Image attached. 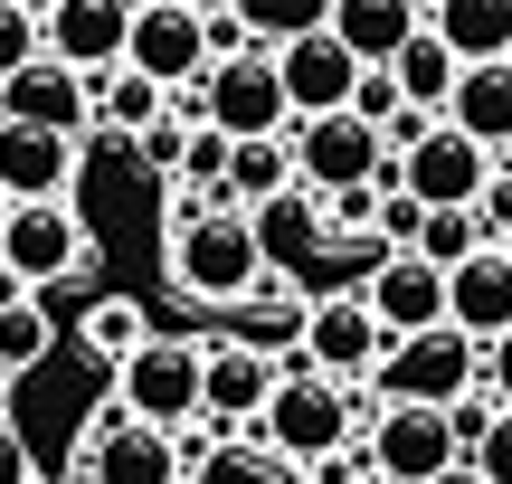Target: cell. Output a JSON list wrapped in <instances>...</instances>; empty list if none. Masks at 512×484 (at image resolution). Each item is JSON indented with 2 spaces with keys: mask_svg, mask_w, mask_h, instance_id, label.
I'll use <instances>...</instances> for the list:
<instances>
[{
  "mask_svg": "<svg viewBox=\"0 0 512 484\" xmlns=\"http://www.w3.org/2000/svg\"><path fill=\"white\" fill-rule=\"evenodd\" d=\"M162 276H171V295L238 314V304L256 295V276H266L247 209H228L219 190H171V209H162Z\"/></svg>",
  "mask_w": 512,
  "mask_h": 484,
  "instance_id": "cell-1",
  "label": "cell"
},
{
  "mask_svg": "<svg viewBox=\"0 0 512 484\" xmlns=\"http://www.w3.org/2000/svg\"><path fill=\"white\" fill-rule=\"evenodd\" d=\"M361 418H370L361 390H342V380H323V371H285V380H275V399L256 409L247 437H266V456H285V466H313V456L351 447V437H361Z\"/></svg>",
  "mask_w": 512,
  "mask_h": 484,
  "instance_id": "cell-2",
  "label": "cell"
},
{
  "mask_svg": "<svg viewBox=\"0 0 512 484\" xmlns=\"http://www.w3.org/2000/svg\"><path fill=\"white\" fill-rule=\"evenodd\" d=\"M114 409L143 428H190L200 418V333H143L114 361Z\"/></svg>",
  "mask_w": 512,
  "mask_h": 484,
  "instance_id": "cell-3",
  "label": "cell"
},
{
  "mask_svg": "<svg viewBox=\"0 0 512 484\" xmlns=\"http://www.w3.org/2000/svg\"><path fill=\"white\" fill-rule=\"evenodd\" d=\"M465 390H475V342H465L456 323L389 342L380 371H370V399H380V409H456Z\"/></svg>",
  "mask_w": 512,
  "mask_h": 484,
  "instance_id": "cell-4",
  "label": "cell"
},
{
  "mask_svg": "<svg viewBox=\"0 0 512 484\" xmlns=\"http://www.w3.org/2000/svg\"><path fill=\"white\" fill-rule=\"evenodd\" d=\"M86 257H95V238H86V219H76L67 200H19L10 219H0V266H10L29 295L86 276Z\"/></svg>",
  "mask_w": 512,
  "mask_h": 484,
  "instance_id": "cell-5",
  "label": "cell"
},
{
  "mask_svg": "<svg viewBox=\"0 0 512 484\" xmlns=\"http://www.w3.org/2000/svg\"><path fill=\"white\" fill-rule=\"evenodd\" d=\"M380 352H389V333L370 323V304H361V295H313V304H304L294 371H323V380H342V390H370Z\"/></svg>",
  "mask_w": 512,
  "mask_h": 484,
  "instance_id": "cell-6",
  "label": "cell"
},
{
  "mask_svg": "<svg viewBox=\"0 0 512 484\" xmlns=\"http://www.w3.org/2000/svg\"><path fill=\"white\" fill-rule=\"evenodd\" d=\"M361 456H370V475H380V484H427V475L465 466V437L446 428V409H380V399H370Z\"/></svg>",
  "mask_w": 512,
  "mask_h": 484,
  "instance_id": "cell-7",
  "label": "cell"
},
{
  "mask_svg": "<svg viewBox=\"0 0 512 484\" xmlns=\"http://www.w3.org/2000/svg\"><path fill=\"white\" fill-rule=\"evenodd\" d=\"M285 143H294V190H313V200L380 181V162H389V143H380L351 105H342V114H313V124H285Z\"/></svg>",
  "mask_w": 512,
  "mask_h": 484,
  "instance_id": "cell-8",
  "label": "cell"
},
{
  "mask_svg": "<svg viewBox=\"0 0 512 484\" xmlns=\"http://www.w3.org/2000/svg\"><path fill=\"white\" fill-rule=\"evenodd\" d=\"M275 380H285V361H275L266 342H247V333H200V418H219L228 437L256 428V409L275 399Z\"/></svg>",
  "mask_w": 512,
  "mask_h": 484,
  "instance_id": "cell-9",
  "label": "cell"
},
{
  "mask_svg": "<svg viewBox=\"0 0 512 484\" xmlns=\"http://www.w3.org/2000/svg\"><path fill=\"white\" fill-rule=\"evenodd\" d=\"M200 124H219L228 143H256V133H285V86H275V57L238 48V57H209L200 76Z\"/></svg>",
  "mask_w": 512,
  "mask_h": 484,
  "instance_id": "cell-10",
  "label": "cell"
},
{
  "mask_svg": "<svg viewBox=\"0 0 512 484\" xmlns=\"http://www.w3.org/2000/svg\"><path fill=\"white\" fill-rule=\"evenodd\" d=\"M114 67L152 76L162 95H181V86H200V76H209V38H200V19H190L181 0H133L124 57H114Z\"/></svg>",
  "mask_w": 512,
  "mask_h": 484,
  "instance_id": "cell-11",
  "label": "cell"
},
{
  "mask_svg": "<svg viewBox=\"0 0 512 484\" xmlns=\"http://www.w3.org/2000/svg\"><path fill=\"white\" fill-rule=\"evenodd\" d=\"M484 181H494V152H484V143H465L446 114H437V124H427L418 143L399 152V190H408L418 209H475V200H484Z\"/></svg>",
  "mask_w": 512,
  "mask_h": 484,
  "instance_id": "cell-12",
  "label": "cell"
},
{
  "mask_svg": "<svg viewBox=\"0 0 512 484\" xmlns=\"http://www.w3.org/2000/svg\"><path fill=\"white\" fill-rule=\"evenodd\" d=\"M76 484H181L171 428H143V418H124V409H95L86 447H76Z\"/></svg>",
  "mask_w": 512,
  "mask_h": 484,
  "instance_id": "cell-13",
  "label": "cell"
},
{
  "mask_svg": "<svg viewBox=\"0 0 512 484\" xmlns=\"http://www.w3.org/2000/svg\"><path fill=\"white\" fill-rule=\"evenodd\" d=\"M351 295L370 304V323H380L389 342H408V333H437L446 323V266L408 257V247H380V266H370Z\"/></svg>",
  "mask_w": 512,
  "mask_h": 484,
  "instance_id": "cell-14",
  "label": "cell"
},
{
  "mask_svg": "<svg viewBox=\"0 0 512 484\" xmlns=\"http://www.w3.org/2000/svg\"><path fill=\"white\" fill-rule=\"evenodd\" d=\"M266 57H275V86H285V114H294V124L342 114L351 86H361V57H351L332 29H304V38H285V48H266Z\"/></svg>",
  "mask_w": 512,
  "mask_h": 484,
  "instance_id": "cell-15",
  "label": "cell"
},
{
  "mask_svg": "<svg viewBox=\"0 0 512 484\" xmlns=\"http://www.w3.org/2000/svg\"><path fill=\"white\" fill-rule=\"evenodd\" d=\"M0 124H48V133H76V143H86V133H95V114H86V76L57 67V57L38 48L19 76H0Z\"/></svg>",
  "mask_w": 512,
  "mask_h": 484,
  "instance_id": "cell-16",
  "label": "cell"
},
{
  "mask_svg": "<svg viewBox=\"0 0 512 484\" xmlns=\"http://www.w3.org/2000/svg\"><path fill=\"white\" fill-rule=\"evenodd\" d=\"M124 19H133V0H48V10H38V48H48L57 67L95 76V67L124 57Z\"/></svg>",
  "mask_w": 512,
  "mask_h": 484,
  "instance_id": "cell-17",
  "label": "cell"
},
{
  "mask_svg": "<svg viewBox=\"0 0 512 484\" xmlns=\"http://www.w3.org/2000/svg\"><path fill=\"white\" fill-rule=\"evenodd\" d=\"M76 133H48V124H0V200H67L76 181Z\"/></svg>",
  "mask_w": 512,
  "mask_h": 484,
  "instance_id": "cell-18",
  "label": "cell"
},
{
  "mask_svg": "<svg viewBox=\"0 0 512 484\" xmlns=\"http://www.w3.org/2000/svg\"><path fill=\"white\" fill-rule=\"evenodd\" d=\"M446 323H456L475 352L494 333H512V266L494 257V247H475L465 266H446Z\"/></svg>",
  "mask_w": 512,
  "mask_h": 484,
  "instance_id": "cell-19",
  "label": "cell"
},
{
  "mask_svg": "<svg viewBox=\"0 0 512 484\" xmlns=\"http://www.w3.org/2000/svg\"><path fill=\"white\" fill-rule=\"evenodd\" d=\"M446 124L484 152H512V57H484V67H456V95H446Z\"/></svg>",
  "mask_w": 512,
  "mask_h": 484,
  "instance_id": "cell-20",
  "label": "cell"
},
{
  "mask_svg": "<svg viewBox=\"0 0 512 484\" xmlns=\"http://www.w3.org/2000/svg\"><path fill=\"white\" fill-rule=\"evenodd\" d=\"M323 29L342 38L361 67H389V57H399L408 38L427 29V10H418V0H332V19H323Z\"/></svg>",
  "mask_w": 512,
  "mask_h": 484,
  "instance_id": "cell-21",
  "label": "cell"
},
{
  "mask_svg": "<svg viewBox=\"0 0 512 484\" xmlns=\"http://www.w3.org/2000/svg\"><path fill=\"white\" fill-rule=\"evenodd\" d=\"M427 29L456 48V67H484V57H512V0H437Z\"/></svg>",
  "mask_w": 512,
  "mask_h": 484,
  "instance_id": "cell-22",
  "label": "cell"
},
{
  "mask_svg": "<svg viewBox=\"0 0 512 484\" xmlns=\"http://www.w3.org/2000/svg\"><path fill=\"white\" fill-rule=\"evenodd\" d=\"M285 190H294V143H285V133L228 143V181H219L228 209H266V200H285Z\"/></svg>",
  "mask_w": 512,
  "mask_h": 484,
  "instance_id": "cell-23",
  "label": "cell"
},
{
  "mask_svg": "<svg viewBox=\"0 0 512 484\" xmlns=\"http://www.w3.org/2000/svg\"><path fill=\"white\" fill-rule=\"evenodd\" d=\"M86 114L133 143L143 124H162V114H171V95L152 86V76H133V67H95V76H86Z\"/></svg>",
  "mask_w": 512,
  "mask_h": 484,
  "instance_id": "cell-24",
  "label": "cell"
},
{
  "mask_svg": "<svg viewBox=\"0 0 512 484\" xmlns=\"http://www.w3.org/2000/svg\"><path fill=\"white\" fill-rule=\"evenodd\" d=\"M389 86H399L408 114H446V95H456V48H446L437 29H418L399 57H389Z\"/></svg>",
  "mask_w": 512,
  "mask_h": 484,
  "instance_id": "cell-25",
  "label": "cell"
},
{
  "mask_svg": "<svg viewBox=\"0 0 512 484\" xmlns=\"http://www.w3.org/2000/svg\"><path fill=\"white\" fill-rule=\"evenodd\" d=\"M247 228H256V257H266V266H304L313 247H323V209H313V190H285V200L247 209Z\"/></svg>",
  "mask_w": 512,
  "mask_h": 484,
  "instance_id": "cell-26",
  "label": "cell"
},
{
  "mask_svg": "<svg viewBox=\"0 0 512 484\" xmlns=\"http://www.w3.org/2000/svg\"><path fill=\"white\" fill-rule=\"evenodd\" d=\"M228 19L247 29V48H285V38L323 29V19H332V0H228Z\"/></svg>",
  "mask_w": 512,
  "mask_h": 484,
  "instance_id": "cell-27",
  "label": "cell"
},
{
  "mask_svg": "<svg viewBox=\"0 0 512 484\" xmlns=\"http://www.w3.org/2000/svg\"><path fill=\"white\" fill-rule=\"evenodd\" d=\"M143 333H152V323H143V304H133V295H95V304H86V323H76V342H86L95 361H124Z\"/></svg>",
  "mask_w": 512,
  "mask_h": 484,
  "instance_id": "cell-28",
  "label": "cell"
},
{
  "mask_svg": "<svg viewBox=\"0 0 512 484\" xmlns=\"http://www.w3.org/2000/svg\"><path fill=\"white\" fill-rule=\"evenodd\" d=\"M57 352V323H48V304H10V314H0V371H38V361Z\"/></svg>",
  "mask_w": 512,
  "mask_h": 484,
  "instance_id": "cell-29",
  "label": "cell"
},
{
  "mask_svg": "<svg viewBox=\"0 0 512 484\" xmlns=\"http://www.w3.org/2000/svg\"><path fill=\"white\" fill-rule=\"evenodd\" d=\"M475 247H484V219H475V209H427L408 257H427V266H465Z\"/></svg>",
  "mask_w": 512,
  "mask_h": 484,
  "instance_id": "cell-30",
  "label": "cell"
},
{
  "mask_svg": "<svg viewBox=\"0 0 512 484\" xmlns=\"http://www.w3.org/2000/svg\"><path fill=\"white\" fill-rule=\"evenodd\" d=\"M219 181H228V133L190 114V133H181V181H171V190H219Z\"/></svg>",
  "mask_w": 512,
  "mask_h": 484,
  "instance_id": "cell-31",
  "label": "cell"
},
{
  "mask_svg": "<svg viewBox=\"0 0 512 484\" xmlns=\"http://www.w3.org/2000/svg\"><path fill=\"white\" fill-rule=\"evenodd\" d=\"M465 466H475L484 484H512V409H494V418H484V437L465 447Z\"/></svg>",
  "mask_w": 512,
  "mask_h": 484,
  "instance_id": "cell-32",
  "label": "cell"
},
{
  "mask_svg": "<svg viewBox=\"0 0 512 484\" xmlns=\"http://www.w3.org/2000/svg\"><path fill=\"white\" fill-rule=\"evenodd\" d=\"M181 133H190V114H162V124H143V133H133V152H143V171H162V181H181Z\"/></svg>",
  "mask_w": 512,
  "mask_h": 484,
  "instance_id": "cell-33",
  "label": "cell"
},
{
  "mask_svg": "<svg viewBox=\"0 0 512 484\" xmlns=\"http://www.w3.org/2000/svg\"><path fill=\"white\" fill-rule=\"evenodd\" d=\"M38 57V10H10V0H0V76H19Z\"/></svg>",
  "mask_w": 512,
  "mask_h": 484,
  "instance_id": "cell-34",
  "label": "cell"
},
{
  "mask_svg": "<svg viewBox=\"0 0 512 484\" xmlns=\"http://www.w3.org/2000/svg\"><path fill=\"white\" fill-rule=\"evenodd\" d=\"M351 114H361L370 133H380L389 114H399V86H389V67H361V86H351Z\"/></svg>",
  "mask_w": 512,
  "mask_h": 484,
  "instance_id": "cell-35",
  "label": "cell"
},
{
  "mask_svg": "<svg viewBox=\"0 0 512 484\" xmlns=\"http://www.w3.org/2000/svg\"><path fill=\"white\" fill-rule=\"evenodd\" d=\"M475 380H484V399H494V409H512V333H494L475 352Z\"/></svg>",
  "mask_w": 512,
  "mask_h": 484,
  "instance_id": "cell-36",
  "label": "cell"
},
{
  "mask_svg": "<svg viewBox=\"0 0 512 484\" xmlns=\"http://www.w3.org/2000/svg\"><path fill=\"white\" fill-rule=\"evenodd\" d=\"M0 484H38V456H29V428L0 409Z\"/></svg>",
  "mask_w": 512,
  "mask_h": 484,
  "instance_id": "cell-37",
  "label": "cell"
},
{
  "mask_svg": "<svg viewBox=\"0 0 512 484\" xmlns=\"http://www.w3.org/2000/svg\"><path fill=\"white\" fill-rule=\"evenodd\" d=\"M475 219H484V247H494V238H512V171H494V181H484Z\"/></svg>",
  "mask_w": 512,
  "mask_h": 484,
  "instance_id": "cell-38",
  "label": "cell"
},
{
  "mask_svg": "<svg viewBox=\"0 0 512 484\" xmlns=\"http://www.w3.org/2000/svg\"><path fill=\"white\" fill-rule=\"evenodd\" d=\"M304 484H370V456L361 447H332V456H313Z\"/></svg>",
  "mask_w": 512,
  "mask_h": 484,
  "instance_id": "cell-39",
  "label": "cell"
},
{
  "mask_svg": "<svg viewBox=\"0 0 512 484\" xmlns=\"http://www.w3.org/2000/svg\"><path fill=\"white\" fill-rule=\"evenodd\" d=\"M10 304H29V285H19L10 266H0V314H10Z\"/></svg>",
  "mask_w": 512,
  "mask_h": 484,
  "instance_id": "cell-40",
  "label": "cell"
},
{
  "mask_svg": "<svg viewBox=\"0 0 512 484\" xmlns=\"http://www.w3.org/2000/svg\"><path fill=\"white\" fill-rule=\"evenodd\" d=\"M181 10H190V19H228V0H181Z\"/></svg>",
  "mask_w": 512,
  "mask_h": 484,
  "instance_id": "cell-41",
  "label": "cell"
},
{
  "mask_svg": "<svg viewBox=\"0 0 512 484\" xmlns=\"http://www.w3.org/2000/svg\"><path fill=\"white\" fill-rule=\"evenodd\" d=\"M427 484H484V475L475 466H446V475H427Z\"/></svg>",
  "mask_w": 512,
  "mask_h": 484,
  "instance_id": "cell-42",
  "label": "cell"
},
{
  "mask_svg": "<svg viewBox=\"0 0 512 484\" xmlns=\"http://www.w3.org/2000/svg\"><path fill=\"white\" fill-rule=\"evenodd\" d=\"M494 257H503V266H512V238H494Z\"/></svg>",
  "mask_w": 512,
  "mask_h": 484,
  "instance_id": "cell-43",
  "label": "cell"
},
{
  "mask_svg": "<svg viewBox=\"0 0 512 484\" xmlns=\"http://www.w3.org/2000/svg\"><path fill=\"white\" fill-rule=\"evenodd\" d=\"M10 10H48V0H10Z\"/></svg>",
  "mask_w": 512,
  "mask_h": 484,
  "instance_id": "cell-44",
  "label": "cell"
},
{
  "mask_svg": "<svg viewBox=\"0 0 512 484\" xmlns=\"http://www.w3.org/2000/svg\"><path fill=\"white\" fill-rule=\"evenodd\" d=\"M418 10H437V0H418Z\"/></svg>",
  "mask_w": 512,
  "mask_h": 484,
  "instance_id": "cell-45",
  "label": "cell"
},
{
  "mask_svg": "<svg viewBox=\"0 0 512 484\" xmlns=\"http://www.w3.org/2000/svg\"><path fill=\"white\" fill-rule=\"evenodd\" d=\"M0 219H10V200H0Z\"/></svg>",
  "mask_w": 512,
  "mask_h": 484,
  "instance_id": "cell-46",
  "label": "cell"
},
{
  "mask_svg": "<svg viewBox=\"0 0 512 484\" xmlns=\"http://www.w3.org/2000/svg\"><path fill=\"white\" fill-rule=\"evenodd\" d=\"M0 390H10V371H0Z\"/></svg>",
  "mask_w": 512,
  "mask_h": 484,
  "instance_id": "cell-47",
  "label": "cell"
}]
</instances>
